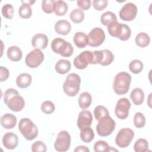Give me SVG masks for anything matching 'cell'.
I'll use <instances>...</instances> for the list:
<instances>
[{
    "label": "cell",
    "mask_w": 152,
    "mask_h": 152,
    "mask_svg": "<svg viewBox=\"0 0 152 152\" xmlns=\"http://www.w3.org/2000/svg\"><path fill=\"white\" fill-rule=\"evenodd\" d=\"M134 137V132L133 130L128 128H122L118 132L115 142L119 147L126 148L130 144Z\"/></svg>",
    "instance_id": "52a82bcc"
},
{
    "label": "cell",
    "mask_w": 152,
    "mask_h": 152,
    "mask_svg": "<svg viewBox=\"0 0 152 152\" xmlns=\"http://www.w3.org/2000/svg\"><path fill=\"white\" fill-rule=\"evenodd\" d=\"M21 2H22L23 4H27V5H30V6H31V5H33V4H34V3L35 2L34 1H22Z\"/></svg>",
    "instance_id": "7dc6e473"
},
{
    "label": "cell",
    "mask_w": 152,
    "mask_h": 152,
    "mask_svg": "<svg viewBox=\"0 0 152 152\" xmlns=\"http://www.w3.org/2000/svg\"><path fill=\"white\" fill-rule=\"evenodd\" d=\"M55 30L59 34L66 35L70 32L71 30V26L68 21L61 20L56 23L55 25Z\"/></svg>",
    "instance_id": "d6986e66"
},
{
    "label": "cell",
    "mask_w": 152,
    "mask_h": 152,
    "mask_svg": "<svg viewBox=\"0 0 152 152\" xmlns=\"http://www.w3.org/2000/svg\"><path fill=\"white\" fill-rule=\"evenodd\" d=\"M0 74H1L0 80L1 82H2L5 81L7 79H8L10 75V72L8 69L7 68L1 66H0Z\"/></svg>",
    "instance_id": "f6af8a7d"
},
{
    "label": "cell",
    "mask_w": 152,
    "mask_h": 152,
    "mask_svg": "<svg viewBox=\"0 0 152 152\" xmlns=\"http://www.w3.org/2000/svg\"><path fill=\"white\" fill-rule=\"evenodd\" d=\"M17 124V118L11 113H6L1 116V124L5 129H12Z\"/></svg>",
    "instance_id": "ac0fdd59"
},
{
    "label": "cell",
    "mask_w": 152,
    "mask_h": 152,
    "mask_svg": "<svg viewBox=\"0 0 152 152\" xmlns=\"http://www.w3.org/2000/svg\"><path fill=\"white\" fill-rule=\"evenodd\" d=\"M71 65L69 61L62 59L59 60L55 65L56 71L60 74H65L69 71Z\"/></svg>",
    "instance_id": "cb8c5ba5"
},
{
    "label": "cell",
    "mask_w": 152,
    "mask_h": 152,
    "mask_svg": "<svg viewBox=\"0 0 152 152\" xmlns=\"http://www.w3.org/2000/svg\"><path fill=\"white\" fill-rule=\"evenodd\" d=\"M80 130L81 131L80 136L83 141L85 142H90L93 140L94 137V134L91 127H85L81 129Z\"/></svg>",
    "instance_id": "4316f807"
},
{
    "label": "cell",
    "mask_w": 152,
    "mask_h": 152,
    "mask_svg": "<svg viewBox=\"0 0 152 152\" xmlns=\"http://www.w3.org/2000/svg\"><path fill=\"white\" fill-rule=\"evenodd\" d=\"M68 5L64 1H56L54 4V12L56 15H64L68 11Z\"/></svg>",
    "instance_id": "83f0119b"
},
{
    "label": "cell",
    "mask_w": 152,
    "mask_h": 152,
    "mask_svg": "<svg viewBox=\"0 0 152 152\" xmlns=\"http://www.w3.org/2000/svg\"><path fill=\"white\" fill-rule=\"evenodd\" d=\"M18 14L23 18H28L32 15V10L30 5L23 4L18 10Z\"/></svg>",
    "instance_id": "836d02e7"
},
{
    "label": "cell",
    "mask_w": 152,
    "mask_h": 152,
    "mask_svg": "<svg viewBox=\"0 0 152 152\" xmlns=\"http://www.w3.org/2000/svg\"><path fill=\"white\" fill-rule=\"evenodd\" d=\"M2 144L7 149H14L17 147L18 144V138L17 135L12 132L5 134L2 138Z\"/></svg>",
    "instance_id": "2e32d148"
},
{
    "label": "cell",
    "mask_w": 152,
    "mask_h": 152,
    "mask_svg": "<svg viewBox=\"0 0 152 152\" xmlns=\"http://www.w3.org/2000/svg\"><path fill=\"white\" fill-rule=\"evenodd\" d=\"M7 56L12 61L17 62L21 60L22 58V52L21 49L16 46H12L7 50Z\"/></svg>",
    "instance_id": "d4e9b609"
},
{
    "label": "cell",
    "mask_w": 152,
    "mask_h": 152,
    "mask_svg": "<svg viewBox=\"0 0 152 152\" xmlns=\"http://www.w3.org/2000/svg\"><path fill=\"white\" fill-rule=\"evenodd\" d=\"M94 150L96 152H106L110 151V147L108 144L104 141H97L94 144Z\"/></svg>",
    "instance_id": "d590c367"
},
{
    "label": "cell",
    "mask_w": 152,
    "mask_h": 152,
    "mask_svg": "<svg viewBox=\"0 0 152 152\" xmlns=\"http://www.w3.org/2000/svg\"><path fill=\"white\" fill-rule=\"evenodd\" d=\"M75 45L79 48H84L88 45V37L84 33L77 32L73 39Z\"/></svg>",
    "instance_id": "603a6c76"
},
{
    "label": "cell",
    "mask_w": 152,
    "mask_h": 152,
    "mask_svg": "<svg viewBox=\"0 0 152 152\" xmlns=\"http://www.w3.org/2000/svg\"><path fill=\"white\" fill-rule=\"evenodd\" d=\"M109 111L107 108L102 105L96 106L94 110V115L97 121L100 120L105 116L109 115Z\"/></svg>",
    "instance_id": "e575fe53"
},
{
    "label": "cell",
    "mask_w": 152,
    "mask_h": 152,
    "mask_svg": "<svg viewBox=\"0 0 152 152\" xmlns=\"http://www.w3.org/2000/svg\"><path fill=\"white\" fill-rule=\"evenodd\" d=\"M92 121L93 116L90 111L83 110L79 113L77 119V125L80 129L85 127L90 126Z\"/></svg>",
    "instance_id": "9a60e30c"
},
{
    "label": "cell",
    "mask_w": 152,
    "mask_h": 152,
    "mask_svg": "<svg viewBox=\"0 0 152 152\" xmlns=\"http://www.w3.org/2000/svg\"><path fill=\"white\" fill-rule=\"evenodd\" d=\"M89 149L86 147V146H84V145H80V146H78L77 147H76L74 150V151L75 152H77V151H79V152H89Z\"/></svg>",
    "instance_id": "bcb514c9"
},
{
    "label": "cell",
    "mask_w": 152,
    "mask_h": 152,
    "mask_svg": "<svg viewBox=\"0 0 152 152\" xmlns=\"http://www.w3.org/2000/svg\"><path fill=\"white\" fill-rule=\"evenodd\" d=\"M91 101L92 97L90 94L87 91L83 92L80 95L78 98L79 106L83 109H86L90 106Z\"/></svg>",
    "instance_id": "484cf974"
},
{
    "label": "cell",
    "mask_w": 152,
    "mask_h": 152,
    "mask_svg": "<svg viewBox=\"0 0 152 152\" xmlns=\"http://www.w3.org/2000/svg\"><path fill=\"white\" fill-rule=\"evenodd\" d=\"M108 4L107 0H94L93 1V5L95 10L97 11H102L106 8Z\"/></svg>",
    "instance_id": "7bdbcfd3"
},
{
    "label": "cell",
    "mask_w": 152,
    "mask_h": 152,
    "mask_svg": "<svg viewBox=\"0 0 152 152\" xmlns=\"http://www.w3.org/2000/svg\"><path fill=\"white\" fill-rule=\"evenodd\" d=\"M48 44V38L46 35L43 33L35 34L31 40V45L35 49H44Z\"/></svg>",
    "instance_id": "e0dca14e"
},
{
    "label": "cell",
    "mask_w": 152,
    "mask_h": 152,
    "mask_svg": "<svg viewBox=\"0 0 152 152\" xmlns=\"http://www.w3.org/2000/svg\"><path fill=\"white\" fill-rule=\"evenodd\" d=\"M131 35V31L129 27L126 24H123L122 31L118 39H119L122 41H125L130 38Z\"/></svg>",
    "instance_id": "b9f144b4"
},
{
    "label": "cell",
    "mask_w": 152,
    "mask_h": 152,
    "mask_svg": "<svg viewBox=\"0 0 152 152\" xmlns=\"http://www.w3.org/2000/svg\"><path fill=\"white\" fill-rule=\"evenodd\" d=\"M107 30L110 35L113 37L119 38L121 36L122 28H123V24L118 23L116 21L112 22L107 26Z\"/></svg>",
    "instance_id": "44dd1931"
},
{
    "label": "cell",
    "mask_w": 152,
    "mask_h": 152,
    "mask_svg": "<svg viewBox=\"0 0 152 152\" xmlns=\"http://www.w3.org/2000/svg\"><path fill=\"white\" fill-rule=\"evenodd\" d=\"M18 129L24 137L31 141L36 138L38 135L37 126L28 118L21 119L18 124Z\"/></svg>",
    "instance_id": "277c9868"
},
{
    "label": "cell",
    "mask_w": 152,
    "mask_h": 152,
    "mask_svg": "<svg viewBox=\"0 0 152 152\" xmlns=\"http://www.w3.org/2000/svg\"><path fill=\"white\" fill-rule=\"evenodd\" d=\"M137 13V6L131 2L125 4L119 11L120 18L124 21H129L133 20Z\"/></svg>",
    "instance_id": "5bb4252c"
},
{
    "label": "cell",
    "mask_w": 152,
    "mask_h": 152,
    "mask_svg": "<svg viewBox=\"0 0 152 152\" xmlns=\"http://www.w3.org/2000/svg\"><path fill=\"white\" fill-rule=\"evenodd\" d=\"M31 151L33 152H45L46 151V145L43 142L37 141L32 144Z\"/></svg>",
    "instance_id": "60d3db41"
},
{
    "label": "cell",
    "mask_w": 152,
    "mask_h": 152,
    "mask_svg": "<svg viewBox=\"0 0 152 152\" xmlns=\"http://www.w3.org/2000/svg\"><path fill=\"white\" fill-rule=\"evenodd\" d=\"M92 52L93 55V64H99L103 66H107L110 64L114 59L112 52L107 49L96 50Z\"/></svg>",
    "instance_id": "ba28073f"
},
{
    "label": "cell",
    "mask_w": 152,
    "mask_h": 152,
    "mask_svg": "<svg viewBox=\"0 0 152 152\" xmlns=\"http://www.w3.org/2000/svg\"><path fill=\"white\" fill-rule=\"evenodd\" d=\"M69 17L72 22L80 23L84 20V13L80 9H74L71 12Z\"/></svg>",
    "instance_id": "1f68e13d"
},
{
    "label": "cell",
    "mask_w": 152,
    "mask_h": 152,
    "mask_svg": "<svg viewBox=\"0 0 152 152\" xmlns=\"http://www.w3.org/2000/svg\"><path fill=\"white\" fill-rule=\"evenodd\" d=\"M31 80L32 78L30 74L27 73H22L17 77L16 83L19 88H25L31 84Z\"/></svg>",
    "instance_id": "7402d4cb"
},
{
    "label": "cell",
    "mask_w": 152,
    "mask_h": 152,
    "mask_svg": "<svg viewBox=\"0 0 152 152\" xmlns=\"http://www.w3.org/2000/svg\"><path fill=\"white\" fill-rule=\"evenodd\" d=\"M14 9L12 5L7 4L3 5L2 8V15L8 19H12L14 15Z\"/></svg>",
    "instance_id": "8d00e7d4"
},
{
    "label": "cell",
    "mask_w": 152,
    "mask_h": 152,
    "mask_svg": "<svg viewBox=\"0 0 152 152\" xmlns=\"http://www.w3.org/2000/svg\"><path fill=\"white\" fill-rule=\"evenodd\" d=\"M131 76L126 72H121L116 74L113 81V89L116 94L122 95L126 94L130 87Z\"/></svg>",
    "instance_id": "7a4b0ae2"
},
{
    "label": "cell",
    "mask_w": 152,
    "mask_h": 152,
    "mask_svg": "<svg viewBox=\"0 0 152 152\" xmlns=\"http://www.w3.org/2000/svg\"><path fill=\"white\" fill-rule=\"evenodd\" d=\"M78 7L81 10H87L91 7V1L90 0H79L77 1Z\"/></svg>",
    "instance_id": "ee69618b"
},
{
    "label": "cell",
    "mask_w": 152,
    "mask_h": 152,
    "mask_svg": "<svg viewBox=\"0 0 152 152\" xmlns=\"http://www.w3.org/2000/svg\"><path fill=\"white\" fill-rule=\"evenodd\" d=\"M43 59L44 55L40 49H34L26 55L25 62L28 67L34 68L39 66Z\"/></svg>",
    "instance_id": "8fae6325"
},
{
    "label": "cell",
    "mask_w": 152,
    "mask_h": 152,
    "mask_svg": "<svg viewBox=\"0 0 152 152\" xmlns=\"http://www.w3.org/2000/svg\"><path fill=\"white\" fill-rule=\"evenodd\" d=\"M71 144V137L66 131H61L57 135L54 147L58 151H66L69 148Z\"/></svg>",
    "instance_id": "30bf717a"
},
{
    "label": "cell",
    "mask_w": 152,
    "mask_h": 152,
    "mask_svg": "<svg viewBox=\"0 0 152 152\" xmlns=\"http://www.w3.org/2000/svg\"><path fill=\"white\" fill-rule=\"evenodd\" d=\"M54 4L53 0H43L42 2V8L45 12L50 14L54 11Z\"/></svg>",
    "instance_id": "f35d334b"
},
{
    "label": "cell",
    "mask_w": 152,
    "mask_h": 152,
    "mask_svg": "<svg viewBox=\"0 0 152 152\" xmlns=\"http://www.w3.org/2000/svg\"><path fill=\"white\" fill-rule=\"evenodd\" d=\"M93 52L86 50L79 54L74 59V65L78 69H85L89 64H93Z\"/></svg>",
    "instance_id": "7c38bea8"
},
{
    "label": "cell",
    "mask_w": 152,
    "mask_h": 152,
    "mask_svg": "<svg viewBox=\"0 0 152 152\" xmlns=\"http://www.w3.org/2000/svg\"><path fill=\"white\" fill-rule=\"evenodd\" d=\"M150 39L149 36L144 32L138 33L135 37V43L140 48H145L150 43Z\"/></svg>",
    "instance_id": "f1b7e54d"
},
{
    "label": "cell",
    "mask_w": 152,
    "mask_h": 152,
    "mask_svg": "<svg viewBox=\"0 0 152 152\" xmlns=\"http://www.w3.org/2000/svg\"><path fill=\"white\" fill-rule=\"evenodd\" d=\"M96 126V131L99 135L106 137L110 135L114 131L116 123L115 121L109 116H105L98 121Z\"/></svg>",
    "instance_id": "8992f818"
},
{
    "label": "cell",
    "mask_w": 152,
    "mask_h": 152,
    "mask_svg": "<svg viewBox=\"0 0 152 152\" xmlns=\"http://www.w3.org/2000/svg\"><path fill=\"white\" fill-rule=\"evenodd\" d=\"M134 150L135 152H144L148 150V144L146 140L140 138L136 141L134 145Z\"/></svg>",
    "instance_id": "4dcf8cb0"
},
{
    "label": "cell",
    "mask_w": 152,
    "mask_h": 152,
    "mask_svg": "<svg viewBox=\"0 0 152 152\" xmlns=\"http://www.w3.org/2000/svg\"><path fill=\"white\" fill-rule=\"evenodd\" d=\"M116 21L117 18L116 15L111 11H107L103 13L100 17V21L102 24L105 26H107L112 22Z\"/></svg>",
    "instance_id": "f546056e"
},
{
    "label": "cell",
    "mask_w": 152,
    "mask_h": 152,
    "mask_svg": "<svg viewBox=\"0 0 152 152\" xmlns=\"http://www.w3.org/2000/svg\"><path fill=\"white\" fill-rule=\"evenodd\" d=\"M134 124L138 128L144 127L145 124V118L144 115L141 112L136 113L134 117Z\"/></svg>",
    "instance_id": "74e56055"
},
{
    "label": "cell",
    "mask_w": 152,
    "mask_h": 152,
    "mask_svg": "<svg viewBox=\"0 0 152 152\" xmlns=\"http://www.w3.org/2000/svg\"><path fill=\"white\" fill-rule=\"evenodd\" d=\"M4 103L14 112L21 111L24 107V100L19 93L14 88L7 89L4 95Z\"/></svg>",
    "instance_id": "6da1fadb"
},
{
    "label": "cell",
    "mask_w": 152,
    "mask_h": 152,
    "mask_svg": "<svg viewBox=\"0 0 152 152\" xmlns=\"http://www.w3.org/2000/svg\"><path fill=\"white\" fill-rule=\"evenodd\" d=\"M51 48L55 53H58L64 57L71 56L74 52L72 45L60 37H57L53 40L51 43Z\"/></svg>",
    "instance_id": "5b68a950"
},
{
    "label": "cell",
    "mask_w": 152,
    "mask_h": 152,
    "mask_svg": "<svg viewBox=\"0 0 152 152\" xmlns=\"http://www.w3.org/2000/svg\"><path fill=\"white\" fill-rule=\"evenodd\" d=\"M55 107L54 104L49 100L45 101L41 105L42 111L46 114H50L55 111Z\"/></svg>",
    "instance_id": "ab89813d"
},
{
    "label": "cell",
    "mask_w": 152,
    "mask_h": 152,
    "mask_svg": "<svg viewBox=\"0 0 152 152\" xmlns=\"http://www.w3.org/2000/svg\"><path fill=\"white\" fill-rule=\"evenodd\" d=\"M88 45L91 47H97L101 45L105 40L104 31L99 27L93 28L87 35Z\"/></svg>",
    "instance_id": "9c48e42d"
},
{
    "label": "cell",
    "mask_w": 152,
    "mask_h": 152,
    "mask_svg": "<svg viewBox=\"0 0 152 152\" xmlns=\"http://www.w3.org/2000/svg\"><path fill=\"white\" fill-rule=\"evenodd\" d=\"M131 107V103L126 98L120 99L116 103L115 113L120 119H126L129 115V110Z\"/></svg>",
    "instance_id": "4fadbf2b"
},
{
    "label": "cell",
    "mask_w": 152,
    "mask_h": 152,
    "mask_svg": "<svg viewBox=\"0 0 152 152\" xmlns=\"http://www.w3.org/2000/svg\"><path fill=\"white\" fill-rule=\"evenodd\" d=\"M81 78L80 76L75 73L69 74L63 84V90L64 93L70 97L76 96L80 87Z\"/></svg>",
    "instance_id": "3957f363"
},
{
    "label": "cell",
    "mask_w": 152,
    "mask_h": 152,
    "mask_svg": "<svg viewBox=\"0 0 152 152\" xmlns=\"http://www.w3.org/2000/svg\"><path fill=\"white\" fill-rule=\"evenodd\" d=\"M130 97L135 105L141 104L144 100V93L140 88H135L131 91Z\"/></svg>",
    "instance_id": "ffe728a7"
},
{
    "label": "cell",
    "mask_w": 152,
    "mask_h": 152,
    "mask_svg": "<svg viewBox=\"0 0 152 152\" xmlns=\"http://www.w3.org/2000/svg\"><path fill=\"white\" fill-rule=\"evenodd\" d=\"M129 69L132 73L135 74H138L141 72L143 69V64L140 60H133L129 64Z\"/></svg>",
    "instance_id": "d6a6232c"
}]
</instances>
